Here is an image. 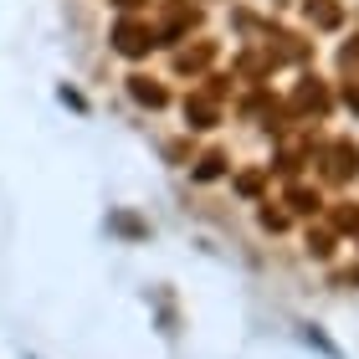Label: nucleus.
<instances>
[{"instance_id":"nucleus-1","label":"nucleus","mask_w":359,"mask_h":359,"mask_svg":"<svg viewBox=\"0 0 359 359\" xmlns=\"http://www.w3.org/2000/svg\"><path fill=\"white\" fill-rule=\"evenodd\" d=\"M154 46H159L154 26H149V21H139V15H123V21L113 26V52H118V57H128V62L149 57Z\"/></svg>"},{"instance_id":"nucleus-2","label":"nucleus","mask_w":359,"mask_h":359,"mask_svg":"<svg viewBox=\"0 0 359 359\" xmlns=\"http://www.w3.org/2000/svg\"><path fill=\"white\" fill-rule=\"evenodd\" d=\"M195 26H201V6H190V0H165L154 36H159V46H175V41H185Z\"/></svg>"},{"instance_id":"nucleus-3","label":"nucleus","mask_w":359,"mask_h":359,"mask_svg":"<svg viewBox=\"0 0 359 359\" xmlns=\"http://www.w3.org/2000/svg\"><path fill=\"white\" fill-rule=\"evenodd\" d=\"M323 175H329L334 185L354 180V175H359V144H354V139H334L329 149H323Z\"/></svg>"},{"instance_id":"nucleus-4","label":"nucleus","mask_w":359,"mask_h":359,"mask_svg":"<svg viewBox=\"0 0 359 359\" xmlns=\"http://www.w3.org/2000/svg\"><path fill=\"white\" fill-rule=\"evenodd\" d=\"M298 118H323L329 113V88L318 83V77H303L298 88H292V103H287Z\"/></svg>"},{"instance_id":"nucleus-5","label":"nucleus","mask_w":359,"mask_h":359,"mask_svg":"<svg viewBox=\"0 0 359 359\" xmlns=\"http://www.w3.org/2000/svg\"><path fill=\"white\" fill-rule=\"evenodd\" d=\"M216 62V41H195V46H175V72L180 77H201Z\"/></svg>"},{"instance_id":"nucleus-6","label":"nucleus","mask_w":359,"mask_h":359,"mask_svg":"<svg viewBox=\"0 0 359 359\" xmlns=\"http://www.w3.org/2000/svg\"><path fill=\"white\" fill-rule=\"evenodd\" d=\"M303 15L313 31H339L344 26V6L339 0H303Z\"/></svg>"},{"instance_id":"nucleus-7","label":"nucleus","mask_w":359,"mask_h":359,"mask_svg":"<svg viewBox=\"0 0 359 359\" xmlns=\"http://www.w3.org/2000/svg\"><path fill=\"white\" fill-rule=\"evenodd\" d=\"M185 123L190 128H216L221 123V103H216V97H205V93H190L185 97Z\"/></svg>"},{"instance_id":"nucleus-8","label":"nucleus","mask_w":359,"mask_h":359,"mask_svg":"<svg viewBox=\"0 0 359 359\" xmlns=\"http://www.w3.org/2000/svg\"><path fill=\"white\" fill-rule=\"evenodd\" d=\"M128 97H134L139 108H165V103H170V93L159 88L154 77H144V72H134V77H128Z\"/></svg>"},{"instance_id":"nucleus-9","label":"nucleus","mask_w":359,"mask_h":359,"mask_svg":"<svg viewBox=\"0 0 359 359\" xmlns=\"http://www.w3.org/2000/svg\"><path fill=\"white\" fill-rule=\"evenodd\" d=\"M329 231L334 236H359V201H339L329 210Z\"/></svg>"},{"instance_id":"nucleus-10","label":"nucleus","mask_w":359,"mask_h":359,"mask_svg":"<svg viewBox=\"0 0 359 359\" xmlns=\"http://www.w3.org/2000/svg\"><path fill=\"white\" fill-rule=\"evenodd\" d=\"M287 210H298V216H318L323 210V195L313 190V185H287V201H283Z\"/></svg>"},{"instance_id":"nucleus-11","label":"nucleus","mask_w":359,"mask_h":359,"mask_svg":"<svg viewBox=\"0 0 359 359\" xmlns=\"http://www.w3.org/2000/svg\"><path fill=\"white\" fill-rule=\"evenodd\" d=\"M334 231H329V226H308V257H318V262H329V257H334Z\"/></svg>"},{"instance_id":"nucleus-12","label":"nucleus","mask_w":359,"mask_h":359,"mask_svg":"<svg viewBox=\"0 0 359 359\" xmlns=\"http://www.w3.org/2000/svg\"><path fill=\"white\" fill-rule=\"evenodd\" d=\"M221 175H226V154L221 149H210V154L195 159V180H221Z\"/></svg>"},{"instance_id":"nucleus-13","label":"nucleus","mask_w":359,"mask_h":359,"mask_svg":"<svg viewBox=\"0 0 359 359\" xmlns=\"http://www.w3.org/2000/svg\"><path fill=\"white\" fill-rule=\"evenodd\" d=\"M257 221H262V231H272V236H277V231H287V221H292V216H287L283 205H272V201H267L262 210H257Z\"/></svg>"},{"instance_id":"nucleus-14","label":"nucleus","mask_w":359,"mask_h":359,"mask_svg":"<svg viewBox=\"0 0 359 359\" xmlns=\"http://www.w3.org/2000/svg\"><path fill=\"white\" fill-rule=\"evenodd\" d=\"M303 344H313L323 359H344V354H339V344H334V339L329 334H323V329H313V323H308V329H303Z\"/></svg>"},{"instance_id":"nucleus-15","label":"nucleus","mask_w":359,"mask_h":359,"mask_svg":"<svg viewBox=\"0 0 359 359\" xmlns=\"http://www.w3.org/2000/svg\"><path fill=\"white\" fill-rule=\"evenodd\" d=\"M108 226H113V231H118V236H134V241L144 236V221H134V216H128V210H118V216H113Z\"/></svg>"},{"instance_id":"nucleus-16","label":"nucleus","mask_w":359,"mask_h":359,"mask_svg":"<svg viewBox=\"0 0 359 359\" xmlns=\"http://www.w3.org/2000/svg\"><path fill=\"white\" fill-rule=\"evenodd\" d=\"M339 67H344V72H354V67H359V36L339 46Z\"/></svg>"},{"instance_id":"nucleus-17","label":"nucleus","mask_w":359,"mask_h":359,"mask_svg":"<svg viewBox=\"0 0 359 359\" xmlns=\"http://www.w3.org/2000/svg\"><path fill=\"white\" fill-rule=\"evenodd\" d=\"M236 190H241V195H262V175H257V170L236 175Z\"/></svg>"},{"instance_id":"nucleus-18","label":"nucleus","mask_w":359,"mask_h":359,"mask_svg":"<svg viewBox=\"0 0 359 359\" xmlns=\"http://www.w3.org/2000/svg\"><path fill=\"white\" fill-rule=\"evenodd\" d=\"M344 103L359 113V77H354V83H344Z\"/></svg>"},{"instance_id":"nucleus-19","label":"nucleus","mask_w":359,"mask_h":359,"mask_svg":"<svg viewBox=\"0 0 359 359\" xmlns=\"http://www.w3.org/2000/svg\"><path fill=\"white\" fill-rule=\"evenodd\" d=\"M113 6H118V11H123V15H134V11H139V6H144V0H113Z\"/></svg>"}]
</instances>
